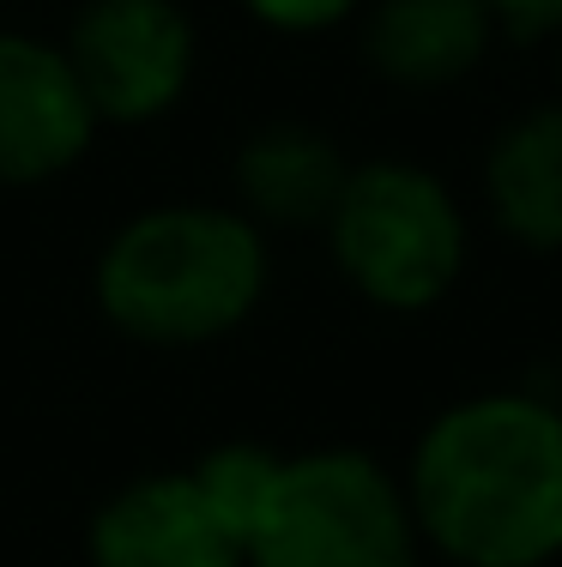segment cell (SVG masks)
Segmentation results:
<instances>
[{
	"mask_svg": "<svg viewBox=\"0 0 562 567\" xmlns=\"http://www.w3.org/2000/svg\"><path fill=\"white\" fill-rule=\"evenodd\" d=\"M278 465H285V453L260 447V441H224V447H212L194 465V483L212 495V507L243 532V544H248L254 519H260L266 495H273V483H278Z\"/></svg>",
	"mask_w": 562,
	"mask_h": 567,
	"instance_id": "cell-11",
	"label": "cell"
},
{
	"mask_svg": "<svg viewBox=\"0 0 562 567\" xmlns=\"http://www.w3.org/2000/svg\"><path fill=\"white\" fill-rule=\"evenodd\" d=\"M478 182L497 236L527 254H562V97L502 121Z\"/></svg>",
	"mask_w": 562,
	"mask_h": 567,
	"instance_id": "cell-9",
	"label": "cell"
},
{
	"mask_svg": "<svg viewBox=\"0 0 562 567\" xmlns=\"http://www.w3.org/2000/svg\"><path fill=\"white\" fill-rule=\"evenodd\" d=\"M320 229L339 278L381 315H430L472 260L460 194L411 157L351 164Z\"/></svg>",
	"mask_w": 562,
	"mask_h": 567,
	"instance_id": "cell-3",
	"label": "cell"
},
{
	"mask_svg": "<svg viewBox=\"0 0 562 567\" xmlns=\"http://www.w3.org/2000/svg\"><path fill=\"white\" fill-rule=\"evenodd\" d=\"M345 152L333 145V133L309 127V121H273V127L248 133L236 152V199L243 218L260 229H320L339 199Z\"/></svg>",
	"mask_w": 562,
	"mask_h": 567,
	"instance_id": "cell-10",
	"label": "cell"
},
{
	"mask_svg": "<svg viewBox=\"0 0 562 567\" xmlns=\"http://www.w3.org/2000/svg\"><path fill=\"white\" fill-rule=\"evenodd\" d=\"M490 19H497V37H514V43H556L562 37V0H484Z\"/></svg>",
	"mask_w": 562,
	"mask_h": 567,
	"instance_id": "cell-13",
	"label": "cell"
},
{
	"mask_svg": "<svg viewBox=\"0 0 562 567\" xmlns=\"http://www.w3.org/2000/svg\"><path fill=\"white\" fill-rule=\"evenodd\" d=\"M497 49L484 0H364V61L394 91H453Z\"/></svg>",
	"mask_w": 562,
	"mask_h": 567,
	"instance_id": "cell-8",
	"label": "cell"
},
{
	"mask_svg": "<svg viewBox=\"0 0 562 567\" xmlns=\"http://www.w3.org/2000/svg\"><path fill=\"white\" fill-rule=\"evenodd\" d=\"M98 127H145L194 85V19L182 0H85L61 43Z\"/></svg>",
	"mask_w": 562,
	"mask_h": 567,
	"instance_id": "cell-5",
	"label": "cell"
},
{
	"mask_svg": "<svg viewBox=\"0 0 562 567\" xmlns=\"http://www.w3.org/2000/svg\"><path fill=\"white\" fill-rule=\"evenodd\" d=\"M248 567H423L406 483L364 447H315L278 465Z\"/></svg>",
	"mask_w": 562,
	"mask_h": 567,
	"instance_id": "cell-4",
	"label": "cell"
},
{
	"mask_svg": "<svg viewBox=\"0 0 562 567\" xmlns=\"http://www.w3.org/2000/svg\"><path fill=\"white\" fill-rule=\"evenodd\" d=\"M98 115L61 43L0 31V187L55 182L91 152Z\"/></svg>",
	"mask_w": 562,
	"mask_h": 567,
	"instance_id": "cell-7",
	"label": "cell"
},
{
	"mask_svg": "<svg viewBox=\"0 0 562 567\" xmlns=\"http://www.w3.org/2000/svg\"><path fill=\"white\" fill-rule=\"evenodd\" d=\"M85 556L91 567H248V544L194 471H145L91 513Z\"/></svg>",
	"mask_w": 562,
	"mask_h": 567,
	"instance_id": "cell-6",
	"label": "cell"
},
{
	"mask_svg": "<svg viewBox=\"0 0 562 567\" xmlns=\"http://www.w3.org/2000/svg\"><path fill=\"white\" fill-rule=\"evenodd\" d=\"M423 556L448 567L562 561V404L527 386L466 393L423 423L406 458Z\"/></svg>",
	"mask_w": 562,
	"mask_h": 567,
	"instance_id": "cell-1",
	"label": "cell"
},
{
	"mask_svg": "<svg viewBox=\"0 0 562 567\" xmlns=\"http://www.w3.org/2000/svg\"><path fill=\"white\" fill-rule=\"evenodd\" d=\"M243 12L278 37H320V31H339L345 19H357L364 0H243Z\"/></svg>",
	"mask_w": 562,
	"mask_h": 567,
	"instance_id": "cell-12",
	"label": "cell"
},
{
	"mask_svg": "<svg viewBox=\"0 0 562 567\" xmlns=\"http://www.w3.org/2000/svg\"><path fill=\"white\" fill-rule=\"evenodd\" d=\"M556 91H562V37H556Z\"/></svg>",
	"mask_w": 562,
	"mask_h": 567,
	"instance_id": "cell-14",
	"label": "cell"
},
{
	"mask_svg": "<svg viewBox=\"0 0 562 567\" xmlns=\"http://www.w3.org/2000/svg\"><path fill=\"white\" fill-rule=\"evenodd\" d=\"M273 254L260 224L236 206H152L103 241L91 296L133 344L194 350L218 344L266 302Z\"/></svg>",
	"mask_w": 562,
	"mask_h": 567,
	"instance_id": "cell-2",
	"label": "cell"
}]
</instances>
